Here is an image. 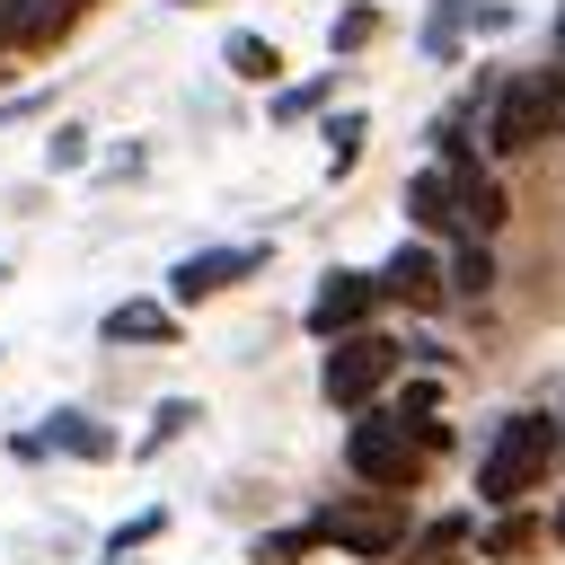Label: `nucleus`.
Listing matches in <instances>:
<instances>
[{
  "label": "nucleus",
  "mask_w": 565,
  "mask_h": 565,
  "mask_svg": "<svg viewBox=\"0 0 565 565\" xmlns=\"http://www.w3.org/2000/svg\"><path fill=\"white\" fill-rule=\"evenodd\" d=\"M441 450H450V415H415V406H397V397H380V406H362V415L344 424V468H353V486H371V494H415Z\"/></svg>",
  "instance_id": "f257e3e1"
},
{
  "label": "nucleus",
  "mask_w": 565,
  "mask_h": 565,
  "mask_svg": "<svg viewBox=\"0 0 565 565\" xmlns=\"http://www.w3.org/2000/svg\"><path fill=\"white\" fill-rule=\"evenodd\" d=\"M477 141L494 159H530V150L565 141V62H530L512 79H494V97L477 115Z\"/></svg>",
  "instance_id": "f03ea898"
},
{
  "label": "nucleus",
  "mask_w": 565,
  "mask_h": 565,
  "mask_svg": "<svg viewBox=\"0 0 565 565\" xmlns=\"http://www.w3.org/2000/svg\"><path fill=\"white\" fill-rule=\"evenodd\" d=\"M565 468V450H556V415H503L494 424V441H486V459H477V503H530L547 477Z\"/></svg>",
  "instance_id": "7ed1b4c3"
},
{
  "label": "nucleus",
  "mask_w": 565,
  "mask_h": 565,
  "mask_svg": "<svg viewBox=\"0 0 565 565\" xmlns=\"http://www.w3.org/2000/svg\"><path fill=\"white\" fill-rule=\"evenodd\" d=\"M309 530H318V547H335V556H362V565H388V556L415 539V521H406V494H371V486H353V494L318 503V512H309Z\"/></svg>",
  "instance_id": "20e7f679"
},
{
  "label": "nucleus",
  "mask_w": 565,
  "mask_h": 565,
  "mask_svg": "<svg viewBox=\"0 0 565 565\" xmlns=\"http://www.w3.org/2000/svg\"><path fill=\"white\" fill-rule=\"evenodd\" d=\"M397 371H406V344L380 335V327H353V335L327 344V362H318V397H327L335 415H362V406H380V397L397 388Z\"/></svg>",
  "instance_id": "39448f33"
},
{
  "label": "nucleus",
  "mask_w": 565,
  "mask_h": 565,
  "mask_svg": "<svg viewBox=\"0 0 565 565\" xmlns=\"http://www.w3.org/2000/svg\"><path fill=\"white\" fill-rule=\"evenodd\" d=\"M380 309H388V282H380V265H327V274H318V291H309V309H300V327H309L318 344H335V335L371 327Z\"/></svg>",
  "instance_id": "423d86ee"
},
{
  "label": "nucleus",
  "mask_w": 565,
  "mask_h": 565,
  "mask_svg": "<svg viewBox=\"0 0 565 565\" xmlns=\"http://www.w3.org/2000/svg\"><path fill=\"white\" fill-rule=\"evenodd\" d=\"M380 282H388V300H406V309H450L459 291H450V247L441 238H397L388 256H380Z\"/></svg>",
  "instance_id": "0eeeda50"
},
{
  "label": "nucleus",
  "mask_w": 565,
  "mask_h": 565,
  "mask_svg": "<svg viewBox=\"0 0 565 565\" xmlns=\"http://www.w3.org/2000/svg\"><path fill=\"white\" fill-rule=\"evenodd\" d=\"M247 274H265V238L194 247V256H177V265H168V300H177V309H194V300H221V291H230V282H247Z\"/></svg>",
  "instance_id": "6e6552de"
},
{
  "label": "nucleus",
  "mask_w": 565,
  "mask_h": 565,
  "mask_svg": "<svg viewBox=\"0 0 565 565\" xmlns=\"http://www.w3.org/2000/svg\"><path fill=\"white\" fill-rule=\"evenodd\" d=\"M406 230H415V238H441V247L459 238V203H450V168H441V159H424V168L406 177Z\"/></svg>",
  "instance_id": "1a4fd4ad"
},
{
  "label": "nucleus",
  "mask_w": 565,
  "mask_h": 565,
  "mask_svg": "<svg viewBox=\"0 0 565 565\" xmlns=\"http://www.w3.org/2000/svg\"><path fill=\"white\" fill-rule=\"evenodd\" d=\"M468 18H477V0H424V26H415V53L433 62V71H459L468 62Z\"/></svg>",
  "instance_id": "9d476101"
},
{
  "label": "nucleus",
  "mask_w": 565,
  "mask_h": 565,
  "mask_svg": "<svg viewBox=\"0 0 565 565\" xmlns=\"http://www.w3.org/2000/svg\"><path fill=\"white\" fill-rule=\"evenodd\" d=\"M35 433H44V450H53V459H115V450H124V441H115V424H97L88 406H53Z\"/></svg>",
  "instance_id": "9b49d317"
},
{
  "label": "nucleus",
  "mask_w": 565,
  "mask_h": 565,
  "mask_svg": "<svg viewBox=\"0 0 565 565\" xmlns=\"http://www.w3.org/2000/svg\"><path fill=\"white\" fill-rule=\"evenodd\" d=\"M539 539H547V521H539L530 503H503V512L477 530V556H486V565H530V556H539Z\"/></svg>",
  "instance_id": "f8f14e48"
},
{
  "label": "nucleus",
  "mask_w": 565,
  "mask_h": 565,
  "mask_svg": "<svg viewBox=\"0 0 565 565\" xmlns=\"http://www.w3.org/2000/svg\"><path fill=\"white\" fill-rule=\"evenodd\" d=\"M468 556H477V521H468V512L415 521V539L397 547V565H468Z\"/></svg>",
  "instance_id": "ddd939ff"
},
{
  "label": "nucleus",
  "mask_w": 565,
  "mask_h": 565,
  "mask_svg": "<svg viewBox=\"0 0 565 565\" xmlns=\"http://www.w3.org/2000/svg\"><path fill=\"white\" fill-rule=\"evenodd\" d=\"M335 88H344V62L309 71V79H282V88L265 97V124H318V115L335 106Z\"/></svg>",
  "instance_id": "4468645a"
},
{
  "label": "nucleus",
  "mask_w": 565,
  "mask_h": 565,
  "mask_svg": "<svg viewBox=\"0 0 565 565\" xmlns=\"http://www.w3.org/2000/svg\"><path fill=\"white\" fill-rule=\"evenodd\" d=\"M106 344H177V300H115L97 318Z\"/></svg>",
  "instance_id": "2eb2a0df"
},
{
  "label": "nucleus",
  "mask_w": 565,
  "mask_h": 565,
  "mask_svg": "<svg viewBox=\"0 0 565 565\" xmlns=\"http://www.w3.org/2000/svg\"><path fill=\"white\" fill-rule=\"evenodd\" d=\"M79 18H88V0H26V18H18V53H53Z\"/></svg>",
  "instance_id": "dca6fc26"
},
{
  "label": "nucleus",
  "mask_w": 565,
  "mask_h": 565,
  "mask_svg": "<svg viewBox=\"0 0 565 565\" xmlns=\"http://www.w3.org/2000/svg\"><path fill=\"white\" fill-rule=\"evenodd\" d=\"M380 26H388V18H380V0H344V9L327 18V53H335V62H353V53H371V44H380Z\"/></svg>",
  "instance_id": "f3484780"
},
{
  "label": "nucleus",
  "mask_w": 565,
  "mask_h": 565,
  "mask_svg": "<svg viewBox=\"0 0 565 565\" xmlns=\"http://www.w3.org/2000/svg\"><path fill=\"white\" fill-rule=\"evenodd\" d=\"M221 62H230V79H256V88H282V53H274V35H256V26H238V35L221 44Z\"/></svg>",
  "instance_id": "a211bd4d"
},
{
  "label": "nucleus",
  "mask_w": 565,
  "mask_h": 565,
  "mask_svg": "<svg viewBox=\"0 0 565 565\" xmlns=\"http://www.w3.org/2000/svg\"><path fill=\"white\" fill-rule=\"evenodd\" d=\"M318 132H327V177H344V168L362 159V141H371V115H362V106H327Z\"/></svg>",
  "instance_id": "6ab92c4d"
},
{
  "label": "nucleus",
  "mask_w": 565,
  "mask_h": 565,
  "mask_svg": "<svg viewBox=\"0 0 565 565\" xmlns=\"http://www.w3.org/2000/svg\"><path fill=\"white\" fill-rule=\"evenodd\" d=\"M450 291H459V300H486V291H494V256H486V238H450Z\"/></svg>",
  "instance_id": "aec40b11"
},
{
  "label": "nucleus",
  "mask_w": 565,
  "mask_h": 565,
  "mask_svg": "<svg viewBox=\"0 0 565 565\" xmlns=\"http://www.w3.org/2000/svg\"><path fill=\"white\" fill-rule=\"evenodd\" d=\"M194 415H203L194 397H159V406H150V424H141V441H132V459H159V450H168V441H177Z\"/></svg>",
  "instance_id": "412c9836"
},
{
  "label": "nucleus",
  "mask_w": 565,
  "mask_h": 565,
  "mask_svg": "<svg viewBox=\"0 0 565 565\" xmlns=\"http://www.w3.org/2000/svg\"><path fill=\"white\" fill-rule=\"evenodd\" d=\"M159 530H168V512H159V503H150V512H132V521H115V539H106V565H124L132 547H150Z\"/></svg>",
  "instance_id": "4be33fe9"
},
{
  "label": "nucleus",
  "mask_w": 565,
  "mask_h": 565,
  "mask_svg": "<svg viewBox=\"0 0 565 565\" xmlns=\"http://www.w3.org/2000/svg\"><path fill=\"white\" fill-rule=\"evenodd\" d=\"M44 168L62 177V168H88V124H53L44 132Z\"/></svg>",
  "instance_id": "5701e85b"
},
{
  "label": "nucleus",
  "mask_w": 565,
  "mask_h": 565,
  "mask_svg": "<svg viewBox=\"0 0 565 565\" xmlns=\"http://www.w3.org/2000/svg\"><path fill=\"white\" fill-rule=\"evenodd\" d=\"M309 547H318V530H309V521H300V530H265V539H256V565H300Z\"/></svg>",
  "instance_id": "b1692460"
},
{
  "label": "nucleus",
  "mask_w": 565,
  "mask_h": 565,
  "mask_svg": "<svg viewBox=\"0 0 565 565\" xmlns=\"http://www.w3.org/2000/svg\"><path fill=\"white\" fill-rule=\"evenodd\" d=\"M512 26H521V0H477V18H468L477 44H494V35H512Z\"/></svg>",
  "instance_id": "393cba45"
},
{
  "label": "nucleus",
  "mask_w": 565,
  "mask_h": 565,
  "mask_svg": "<svg viewBox=\"0 0 565 565\" xmlns=\"http://www.w3.org/2000/svg\"><path fill=\"white\" fill-rule=\"evenodd\" d=\"M397 406H415V415H441V388H433V380H406V388H397Z\"/></svg>",
  "instance_id": "a878e982"
},
{
  "label": "nucleus",
  "mask_w": 565,
  "mask_h": 565,
  "mask_svg": "<svg viewBox=\"0 0 565 565\" xmlns=\"http://www.w3.org/2000/svg\"><path fill=\"white\" fill-rule=\"evenodd\" d=\"M547 547H565V494H556V512H547Z\"/></svg>",
  "instance_id": "bb28decb"
},
{
  "label": "nucleus",
  "mask_w": 565,
  "mask_h": 565,
  "mask_svg": "<svg viewBox=\"0 0 565 565\" xmlns=\"http://www.w3.org/2000/svg\"><path fill=\"white\" fill-rule=\"evenodd\" d=\"M547 35H556V62H565V0H556V26H547Z\"/></svg>",
  "instance_id": "cd10ccee"
},
{
  "label": "nucleus",
  "mask_w": 565,
  "mask_h": 565,
  "mask_svg": "<svg viewBox=\"0 0 565 565\" xmlns=\"http://www.w3.org/2000/svg\"><path fill=\"white\" fill-rule=\"evenodd\" d=\"M556 450H565V406H556Z\"/></svg>",
  "instance_id": "c85d7f7f"
},
{
  "label": "nucleus",
  "mask_w": 565,
  "mask_h": 565,
  "mask_svg": "<svg viewBox=\"0 0 565 565\" xmlns=\"http://www.w3.org/2000/svg\"><path fill=\"white\" fill-rule=\"evenodd\" d=\"M177 9H212V0H177Z\"/></svg>",
  "instance_id": "c756f323"
},
{
  "label": "nucleus",
  "mask_w": 565,
  "mask_h": 565,
  "mask_svg": "<svg viewBox=\"0 0 565 565\" xmlns=\"http://www.w3.org/2000/svg\"><path fill=\"white\" fill-rule=\"evenodd\" d=\"M0 282H9V265H0Z\"/></svg>",
  "instance_id": "7c9ffc66"
}]
</instances>
